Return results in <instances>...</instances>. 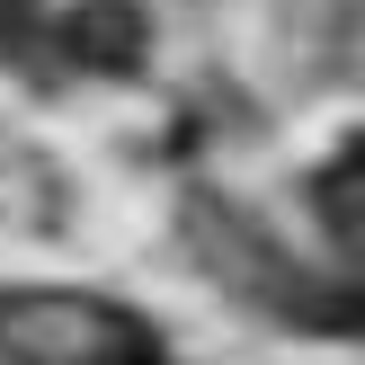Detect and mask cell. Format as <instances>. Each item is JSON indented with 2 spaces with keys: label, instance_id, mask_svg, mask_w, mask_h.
Wrapping results in <instances>:
<instances>
[{
  "label": "cell",
  "instance_id": "cell-2",
  "mask_svg": "<svg viewBox=\"0 0 365 365\" xmlns=\"http://www.w3.org/2000/svg\"><path fill=\"white\" fill-rule=\"evenodd\" d=\"M321 223L365 259V143H356V152H339L330 170H321Z\"/></svg>",
  "mask_w": 365,
  "mask_h": 365
},
{
  "label": "cell",
  "instance_id": "cell-1",
  "mask_svg": "<svg viewBox=\"0 0 365 365\" xmlns=\"http://www.w3.org/2000/svg\"><path fill=\"white\" fill-rule=\"evenodd\" d=\"M0 356L9 365H160L152 330L89 294H18L0 303Z\"/></svg>",
  "mask_w": 365,
  "mask_h": 365
}]
</instances>
